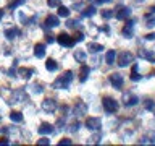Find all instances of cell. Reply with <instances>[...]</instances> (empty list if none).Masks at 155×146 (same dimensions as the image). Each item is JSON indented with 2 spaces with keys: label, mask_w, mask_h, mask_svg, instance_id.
Wrapping results in <instances>:
<instances>
[{
  "label": "cell",
  "mask_w": 155,
  "mask_h": 146,
  "mask_svg": "<svg viewBox=\"0 0 155 146\" xmlns=\"http://www.w3.org/2000/svg\"><path fill=\"white\" fill-rule=\"evenodd\" d=\"M71 81H73V71L68 70V71H65L63 75H60L55 81H53V88H57V89H65V88L70 86Z\"/></svg>",
  "instance_id": "1"
},
{
  "label": "cell",
  "mask_w": 155,
  "mask_h": 146,
  "mask_svg": "<svg viewBox=\"0 0 155 146\" xmlns=\"http://www.w3.org/2000/svg\"><path fill=\"white\" fill-rule=\"evenodd\" d=\"M115 62L118 63V67H121V68H126V67H129L131 63L134 62V55H133L131 52H126V50H124V52H120Z\"/></svg>",
  "instance_id": "2"
},
{
  "label": "cell",
  "mask_w": 155,
  "mask_h": 146,
  "mask_svg": "<svg viewBox=\"0 0 155 146\" xmlns=\"http://www.w3.org/2000/svg\"><path fill=\"white\" fill-rule=\"evenodd\" d=\"M102 104H104L105 112H108V114H115L118 110V101H115L113 97H104Z\"/></svg>",
  "instance_id": "3"
},
{
  "label": "cell",
  "mask_w": 155,
  "mask_h": 146,
  "mask_svg": "<svg viewBox=\"0 0 155 146\" xmlns=\"http://www.w3.org/2000/svg\"><path fill=\"white\" fill-rule=\"evenodd\" d=\"M121 101H123V104H124L126 107H133V106H136V104L139 102V97L136 96V94H133L131 91H128V92H124V94H123Z\"/></svg>",
  "instance_id": "4"
},
{
  "label": "cell",
  "mask_w": 155,
  "mask_h": 146,
  "mask_svg": "<svg viewBox=\"0 0 155 146\" xmlns=\"http://www.w3.org/2000/svg\"><path fill=\"white\" fill-rule=\"evenodd\" d=\"M102 127V120L99 117H89V119H86V128H89L92 131H99Z\"/></svg>",
  "instance_id": "5"
},
{
  "label": "cell",
  "mask_w": 155,
  "mask_h": 146,
  "mask_svg": "<svg viewBox=\"0 0 155 146\" xmlns=\"http://www.w3.org/2000/svg\"><path fill=\"white\" fill-rule=\"evenodd\" d=\"M57 41H58V44H60L61 47H71V46H74V39H73L71 36H68L66 33L58 34V36H57Z\"/></svg>",
  "instance_id": "6"
},
{
  "label": "cell",
  "mask_w": 155,
  "mask_h": 146,
  "mask_svg": "<svg viewBox=\"0 0 155 146\" xmlns=\"http://www.w3.org/2000/svg\"><path fill=\"white\" fill-rule=\"evenodd\" d=\"M84 114H87V104L86 102H76L74 107H73V115H76V117H82Z\"/></svg>",
  "instance_id": "7"
},
{
  "label": "cell",
  "mask_w": 155,
  "mask_h": 146,
  "mask_svg": "<svg viewBox=\"0 0 155 146\" xmlns=\"http://www.w3.org/2000/svg\"><path fill=\"white\" fill-rule=\"evenodd\" d=\"M110 83H111V86H113V88L120 89V88H123L124 80H123V76H121L120 73H111V75H110Z\"/></svg>",
  "instance_id": "8"
},
{
  "label": "cell",
  "mask_w": 155,
  "mask_h": 146,
  "mask_svg": "<svg viewBox=\"0 0 155 146\" xmlns=\"http://www.w3.org/2000/svg\"><path fill=\"white\" fill-rule=\"evenodd\" d=\"M123 36L124 37H133V34H134V21L133 19H126V24H124V28H123Z\"/></svg>",
  "instance_id": "9"
},
{
  "label": "cell",
  "mask_w": 155,
  "mask_h": 146,
  "mask_svg": "<svg viewBox=\"0 0 155 146\" xmlns=\"http://www.w3.org/2000/svg\"><path fill=\"white\" fill-rule=\"evenodd\" d=\"M57 109V102L55 99H45L42 102V110L47 112V114H53V110Z\"/></svg>",
  "instance_id": "10"
},
{
  "label": "cell",
  "mask_w": 155,
  "mask_h": 146,
  "mask_svg": "<svg viewBox=\"0 0 155 146\" xmlns=\"http://www.w3.org/2000/svg\"><path fill=\"white\" fill-rule=\"evenodd\" d=\"M129 15H131V8H128V7H118V8H116L115 16L118 19H128Z\"/></svg>",
  "instance_id": "11"
},
{
  "label": "cell",
  "mask_w": 155,
  "mask_h": 146,
  "mask_svg": "<svg viewBox=\"0 0 155 146\" xmlns=\"http://www.w3.org/2000/svg\"><path fill=\"white\" fill-rule=\"evenodd\" d=\"M58 24H60V19L58 16H53V15H48L45 18V24H44V28L48 29V28H57Z\"/></svg>",
  "instance_id": "12"
},
{
  "label": "cell",
  "mask_w": 155,
  "mask_h": 146,
  "mask_svg": "<svg viewBox=\"0 0 155 146\" xmlns=\"http://www.w3.org/2000/svg\"><path fill=\"white\" fill-rule=\"evenodd\" d=\"M139 57L145 58V60H149L150 63H155V54L152 50H147V49H140L139 50Z\"/></svg>",
  "instance_id": "13"
},
{
  "label": "cell",
  "mask_w": 155,
  "mask_h": 146,
  "mask_svg": "<svg viewBox=\"0 0 155 146\" xmlns=\"http://www.w3.org/2000/svg\"><path fill=\"white\" fill-rule=\"evenodd\" d=\"M5 36H7L8 41H15L18 36H19V29L18 28H8V29H5Z\"/></svg>",
  "instance_id": "14"
},
{
  "label": "cell",
  "mask_w": 155,
  "mask_h": 146,
  "mask_svg": "<svg viewBox=\"0 0 155 146\" xmlns=\"http://www.w3.org/2000/svg\"><path fill=\"white\" fill-rule=\"evenodd\" d=\"M34 55L37 58L45 57V44H36V46H34Z\"/></svg>",
  "instance_id": "15"
},
{
  "label": "cell",
  "mask_w": 155,
  "mask_h": 146,
  "mask_svg": "<svg viewBox=\"0 0 155 146\" xmlns=\"http://www.w3.org/2000/svg\"><path fill=\"white\" fill-rule=\"evenodd\" d=\"M32 73H34L32 68H26V67H21L18 70V75L21 76V78H24V80H29V78L32 76Z\"/></svg>",
  "instance_id": "16"
},
{
  "label": "cell",
  "mask_w": 155,
  "mask_h": 146,
  "mask_svg": "<svg viewBox=\"0 0 155 146\" xmlns=\"http://www.w3.org/2000/svg\"><path fill=\"white\" fill-rule=\"evenodd\" d=\"M53 125H50V123H41V127H39V133L41 135H50V133H53Z\"/></svg>",
  "instance_id": "17"
},
{
  "label": "cell",
  "mask_w": 155,
  "mask_h": 146,
  "mask_svg": "<svg viewBox=\"0 0 155 146\" xmlns=\"http://www.w3.org/2000/svg\"><path fill=\"white\" fill-rule=\"evenodd\" d=\"M89 73H91V67H87L82 63V67H81V71H79V81L81 83H84L87 80V76H89Z\"/></svg>",
  "instance_id": "18"
},
{
  "label": "cell",
  "mask_w": 155,
  "mask_h": 146,
  "mask_svg": "<svg viewBox=\"0 0 155 146\" xmlns=\"http://www.w3.org/2000/svg\"><path fill=\"white\" fill-rule=\"evenodd\" d=\"M155 143V133L150 131L147 136H142V140H139V144H153Z\"/></svg>",
  "instance_id": "19"
},
{
  "label": "cell",
  "mask_w": 155,
  "mask_h": 146,
  "mask_svg": "<svg viewBox=\"0 0 155 146\" xmlns=\"http://www.w3.org/2000/svg\"><path fill=\"white\" fill-rule=\"evenodd\" d=\"M87 49H89V52L91 54H99V52H102V50H104V46H102V44H97V42H91L89 44V47H87Z\"/></svg>",
  "instance_id": "20"
},
{
  "label": "cell",
  "mask_w": 155,
  "mask_h": 146,
  "mask_svg": "<svg viewBox=\"0 0 155 146\" xmlns=\"http://www.w3.org/2000/svg\"><path fill=\"white\" fill-rule=\"evenodd\" d=\"M26 94H24V91H15V94H13V101H10V102H23V101H26Z\"/></svg>",
  "instance_id": "21"
},
{
  "label": "cell",
  "mask_w": 155,
  "mask_h": 146,
  "mask_svg": "<svg viewBox=\"0 0 155 146\" xmlns=\"http://www.w3.org/2000/svg\"><path fill=\"white\" fill-rule=\"evenodd\" d=\"M115 60H116V52L115 50H108L105 54V62L108 63V65H113Z\"/></svg>",
  "instance_id": "22"
},
{
  "label": "cell",
  "mask_w": 155,
  "mask_h": 146,
  "mask_svg": "<svg viewBox=\"0 0 155 146\" xmlns=\"http://www.w3.org/2000/svg\"><path fill=\"white\" fill-rule=\"evenodd\" d=\"M10 119H12V122H15V123H21L23 122V114L18 110H13L12 114H10Z\"/></svg>",
  "instance_id": "23"
},
{
  "label": "cell",
  "mask_w": 155,
  "mask_h": 146,
  "mask_svg": "<svg viewBox=\"0 0 155 146\" xmlns=\"http://www.w3.org/2000/svg\"><path fill=\"white\" fill-rule=\"evenodd\" d=\"M86 58H87V55H86L84 50H76V52H74V60H76L78 63H84Z\"/></svg>",
  "instance_id": "24"
},
{
  "label": "cell",
  "mask_w": 155,
  "mask_h": 146,
  "mask_svg": "<svg viewBox=\"0 0 155 146\" xmlns=\"http://www.w3.org/2000/svg\"><path fill=\"white\" fill-rule=\"evenodd\" d=\"M45 68L48 71H55L57 68H58V63L53 60V58H47V62H45Z\"/></svg>",
  "instance_id": "25"
},
{
  "label": "cell",
  "mask_w": 155,
  "mask_h": 146,
  "mask_svg": "<svg viewBox=\"0 0 155 146\" xmlns=\"http://www.w3.org/2000/svg\"><path fill=\"white\" fill-rule=\"evenodd\" d=\"M131 80L133 81H139L140 80V75H139V71H137V63H133V71H131Z\"/></svg>",
  "instance_id": "26"
},
{
  "label": "cell",
  "mask_w": 155,
  "mask_h": 146,
  "mask_svg": "<svg viewBox=\"0 0 155 146\" xmlns=\"http://www.w3.org/2000/svg\"><path fill=\"white\" fill-rule=\"evenodd\" d=\"M95 13H97L95 7H87L86 10H82V16H86V18H91V16H94Z\"/></svg>",
  "instance_id": "27"
},
{
  "label": "cell",
  "mask_w": 155,
  "mask_h": 146,
  "mask_svg": "<svg viewBox=\"0 0 155 146\" xmlns=\"http://www.w3.org/2000/svg\"><path fill=\"white\" fill-rule=\"evenodd\" d=\"M58 16L68 18V16H70V8H66V7H63V5H60V7H58Z\"/></svg>",
  "instance_id": "28"
},
{
  "label": "cell",
  "mask_w": 155,
  "mask_h": 146,
  "mask_svg": "<svg viewBox=\"0 0 155 146\" xmlns=\"http://www.w3.org/2000/svg\"><path fill=\"white\" fill-rule=\"evenodd\" d=\"M145 18H147V23H145V26H147L149 29L155 28V16H153V15H145Z\"/></svg>",
  "instance_id": "29"
},
{
  "label": "cell",
  "mask_w": 155,
  "mask_h": 146,
  "mask_svg": "<svg viewBox=\"0 0 155 146\" xmlns=\"http://www.w3.org/2000/svg\"><path fill=\"white\" fill-rule=\"evenodd\" d=\"M144 107H145L147 110L155 112V101H152V99H145V101H144Z\"/></svg>",
  "instance_id": "30"
},
{
  "label": "cell",
  "mask_w": 155,
  "mask_h": 146,
  "mask_svg": "<svg viewBox=\"0 0 155 146\" xmlns=\"http://www.w3.org/2000/svg\"><path fill=\"white\" fill-rule=\"evenodd\" d=\"M100 138H102V133L99 131L97 135H94L92 138H89V141H87V144H99V143H100Z\"/></svg>",
  "instance_id": "31"
},
{
  "label": "cell",
  "mask_w": 155,
  "mask_h": 146,
  "mask_svg": "<svg viewBox=\"0 0 155 146\" xmlns=\"http://www.w3.org/2000/svg\"><path fill=\"white\" fill-rule=\"evenodd\" d=\"M113 16H115V13L111 12V10H104V12H102V18H104V19H110Z\"/></svg>",
  "instance_id": "32"
},
{
  "label": "cell",
  "mask_w": 155,
  "mask_h": 146,
  "mask_svg": "<svg viewBox=\"0 0 155 146\" xmlns=\"http://www.w3.org/2000/svg\"><path fill=\"white\" fill-rule=\"evenodd\" d=\"M47 5H48L50 8L60 7V5H61V0H47Z\"/></svg>",
  "instance_id": "33"
},
{
  "label": "cell",
  "mask_w": 155,
  "mask_h": 146,
  "mask_svg": "<svg viewBox=\"0 0 155 146\" xmlns=\"http://www.w3.org/2000/svg\"><path fill=\"white\" fill-rule=\"evenodd\" d=\"M57 128H53V130H55V131H61L63 128H65V120H63V119H60V120H58L57 122Z\"/></svg>",
  "instance_id": "34"
},
{
  "label": "cell",
  "mask_w": 155,
  "mask_h": 146,
  "mask_svg": "<svg viewBox=\"0 0 155 146\" xmlns=\"http://www.w3.org/2000/svg\"><path fill=\"white\" fill-rule=\"evenodd\" d=\"M24 2H26V0H15V2L13 3H10V10H15V8H16V7H19V5H23Z\"/></svg>",
  "instance_id": "35"
},
{
  "label": "cell",
  "mask_w": 155,
  "mask_h": 146,
  "mask_svg": "<svg viewBox=\"0 0 155 146\" xmlns=\"http://www.w3.org/2000/svg\"><path fill=\"white\" fill-rule=\"evenodd\" d=\"M79 127H81V123H79V122H73V123H71V127H70V131H73V133H74V131H78V130H79Z\"/></svg>",
  "instance_id": "36"
},
{
  "label": "cell",
  "mask_w": 155,
  "mask_h": 146,
  "mask_svg": "<svg viewBox=\"0 0 155 146\" xmlns=\"http://www.w3.org/2000/svg\"><path fill=\"white\" fill-rule=\"evenodd\" d=\"M78 26H79L78 19H68V28H78Z\"/></svg>",
  "instance_id": "37"
},
{
  "label": "cell",
  "mask_w": 155,
  "mask_h": 146,
  "mask_svg": "<svg viewBox=\"0 0 155 146\" xmlns=\"http://www.w3.org/2000/svg\"><path fill=\"white\" fill-rule=\"evenodd\" d=\"M73 39H74V42H82V41H84V34H82V33H78Z\"/></svg>",
  "instance_id": "38"
},
{
  "label": "cell",
  "mask_w": 155,
  "mask_h": 146,
  "mask_svg": "<svg viewBox=\"0 0 155 146\" xmlns=\"http://www.w3.org/2000/svg\"><path fill=\"white\" fill-rule=\"evenodd\" d=\"M37 144H44V146H48V144H50V140H48V138H41V140L37 141Z\"/></svg>",
  "instance_id": "39"
},
{
  "label": "cell",
  "mask_w": 155,
  "mask_h": 146,
  "mask_svg": "<svg viewBox=\"0 0 155 146\" xmlns=\"http://www.w3.org/2000/svg\"><path fill=\"white\" fill-rule=\"evenodd\" d=\"M145 39H147V41H155V33L147 34V36H145Z\"/></svg>",
  "instance_id": "40"
},
{
  "label": "cell",
  "mask_w": 155,
  "mask_h": 146,
  "mask_svg": "<svg viewBox=\"0 0 155 146\" xmlns=\"http://www.w3.org/2000/svg\"><path fill=\"white\" fill-rule=\"evenodd\" d=\"M58 144L63 146V144H71V140H60L58 141Z\"/></svg>",
  "instance_id": "41"
},
{
  "label": "cell",
  "mask_w": 155,
  "mask_h": 146,
  "mask_svg": "<svg viewBox=\"0 0 155 146\" xmlns=\"http://www.w3.org/2000/svg\"><path fill=\"white\" fill-rule=\"evenodd\" d=\"M15 75H16V70H15V67H13V68H10V70H8V76L13 78Z\"/></svg>",
  "instance_id": "42"
},
{
  "label": "cell",
  "mask_w": 155,
  "mask_h": 146,
  "mask_svg": "<svg viewBox=\"0 0 155 146\" xmlns=\"http://www.w3.org/2000/svg\"><path fill=\"white\" fill-rule=\"evenodd\" d=\"M111 0H95V3H99V5H102V3H110Z\"/></svg>",
  "instance_id": "43"
},
{
  "label": "cell",
  "mask_w": 155,
  "mask_h": 146,
  "mask_svg": "<svg viewBox=\"0 0 155 146\" xmlns=\"http://www.w3.org/2000/svg\"><path fill=\"white\" fill-rule=\"evenodd\" d=\"M147 15H155V7H150L149 8V13Z\"/></svg>",
  "instance_id": "44"
},
{
  "label": "cell",
  "mask_w": 155,
  "mask_h": 146,
  "mask_svg": "<svg viewBox=\"0 0 155 146\" xmlns=\"http://www.w3.org/2000/svg\"><path fill=\"white\" fill-rule=\"evenodd\" d=\"M0 144H8V140L7 138H0Z\"/></svg>",
  "instance_id": "45"
},
{
  "label": "cell",
  "mask_w": 155,
  "mask_h": 146,
  "mask_svg": "<svg viewBox=\"0 0 155 146\" xmlns=\"http://www.w3.org/2000/svg\"><path fill=\"white\" fill-rule=\"evenodd\" d=\"M47 42H48V44L53 42V37H52V36H47Z\"/></svg>",
  "instance_id": "46"
},
{
  "label": "cell",
  "mask_w": 155,
  "mask_h": 146,
  "mask_svg": "<svg viewBox=\"0 0 155 146\" xmlns=\"http://www.w3.org/2000/svg\"><path fill=\"white\" fill-rule=\"evenodd\" d=\"M2 18H3V10L0 8V19H2Z\"/></svg>",
  "instance_id": "47"
},
{
  "label": "cell",
  "mask_w": 155,
  "mask_h": 146,
  "mask_svg": "<svg viewBox=\"0 0 155 146\" xmlns=\"http://www.w3.org/2000/svg\"><path fill=\"white\" fill-rule=\"evenodd\" d=\"M137 2H139V3H140V2H142V0H137Z\"/></svg>",
  "instance_id": "48"
}]
</instances>
